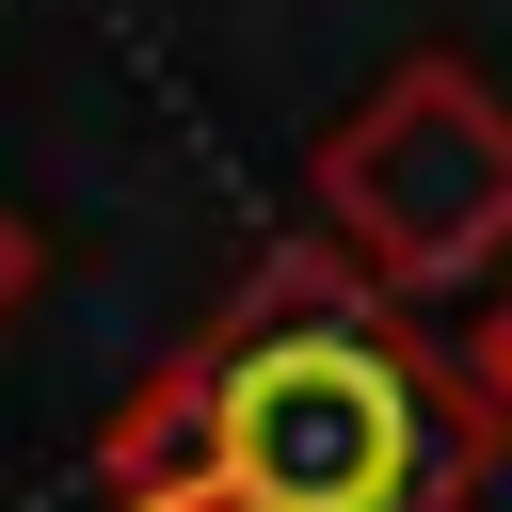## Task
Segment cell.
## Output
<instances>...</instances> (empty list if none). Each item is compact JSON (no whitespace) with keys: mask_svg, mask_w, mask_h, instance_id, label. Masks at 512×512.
Returning a JSON list of instances; mask_svg holds the SVG:
<instances>
[{"mask_svg":"<svg viewBox=\"0 0 512 512\" xmlns=\"http://www.w3.org/2000/svg\"><path fill=\"white\" fill-rule=\"evenodd\" d=\"M304 208L320 240H352L400 304L432 288H480L512 256V96L464 64V48H400L304 160Z\"/></svg>","mask_w":512,"mask_h":512,"instance_id":"2","label":"cell"},{"mask_svg":"<svg viewBox=\"0 0 512 512\" xmlns=\"http://www.w3.org/2000/svg\"><path fill=\"white\" fill-rule=\"evenodd\" d=\"M32 272H48V240H32V224H16V208H0V320H16V304H32Z\"/></svg>","mask_w":512,"mask_h":512,"instance_id":"4","label":"cell"},{"mask_svg":"<svg viewBox=\"0 0 512 512\" xmlns=\"http://www.w3.org/2000/svg\"><path fill=\"white\" fill-rule=\"evenodd\" d=\"M464 368H480V400H496V432H512V288L480 304V336H464Z\"/></svg>","mask_w":512,"mask_h":512,"instance_id":"3","label":"cell"},{"mask_svg":"<svg viewBox=\"0 0 512 512\" xmlns=\"http://www.w3.org/2000/svg\"><path fill=\"white\" fill-rule=\"evenodd\" d=\"M192 512H208V496H192Z\"/></svg>","mask_w":512,"mask_h":512,"instance_id":"5","label":"cell"},{"mask_svg":"<svg viewBox=\"0 0 512 512\" xmlns=\"http://www.w3.org/2000/svg\"><path fill=\"white\" fill-rule=\"evenodd\" d=\"M496 448L480 368L432 352L352 240H288L192 336V448L96 512H464Z\"/></svg>","mask_w":512,"mask_h":512,"instance_id":"1","label":"cell"}]
</instances>
